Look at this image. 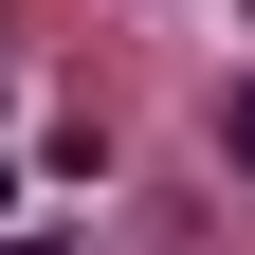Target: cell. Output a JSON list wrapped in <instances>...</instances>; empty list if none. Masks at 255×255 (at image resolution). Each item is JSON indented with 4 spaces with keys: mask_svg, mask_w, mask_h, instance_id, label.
Wrapping results in <instances>:
<instances>
[{
    "mask_svg": "<svg viewBox=\"0 0 255 255\" xmlns=\"http://www.w3.org/2000/svg\"><path fill=\"white\" fill-rule=\"evenodd\" d=\"M219 164H237V182H255V73H237V91H219Z\"/></svg>",
    "mask_w": 255,
    "mask_h": 255,
    "instance_id": "1",
    "label": "cell"
},
{
    "mask_svg": "<svg viewBox=\"0 0 255 255\" xmlns=\"http://www.w3.org/2000/svg\"><path fill=\"white\" fill-rule=\"evenodd\" d=\"M0 255H55V237H0Z\"/></svg>",
    "mask_w": 255,
    "mask_h": 255,
    "instance_id": "2",
    "label": "cell"
}]
</instances>
